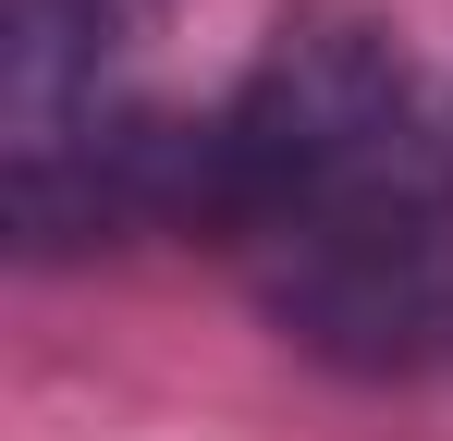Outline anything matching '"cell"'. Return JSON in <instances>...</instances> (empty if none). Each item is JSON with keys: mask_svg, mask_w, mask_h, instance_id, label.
Wrapping results in <instances>:
<instances>
[{"mask_svg": "<svg viewBox=\"0 0 453 441\" xmlns=\"http://www.w3.org/2000/svg\"><path fill=\"white\" fill-rule=\"evenodd\" d=\"M196 245L343 380L453 356V123L368 0H282L221 111H196Z\"/></svg>", "mask_w": 453, "mask_h": 441, "instance_id": "1", "label": "cell"}, {"mask_svg": "<svg viewBox=\"0 0 453 441\" xmlns=\"http://www.w3.org/2000/svg\"><path fill=\"white\" fill-rule=\"evenodd\" d=\"M159 0H0V220L25 258L196 233V111L148 98Z\"/></svg>", "mask_w": 453, "mask_h": 441, "instance_id": "2", "label": "cell"}, {"mask_svg": "<svg viewBox=\"0 0 453 441\" xmlns=\"http://www.w3.org/2000/svg\"><path fill=\"white\" fill-rule=\"evenodd\" d=\"M441 123H453V98H441Z\"/></svg>", "mask_w": 453, "mask_h": 441, "instance_id": "3", "label": "cell"}]
</instances>
